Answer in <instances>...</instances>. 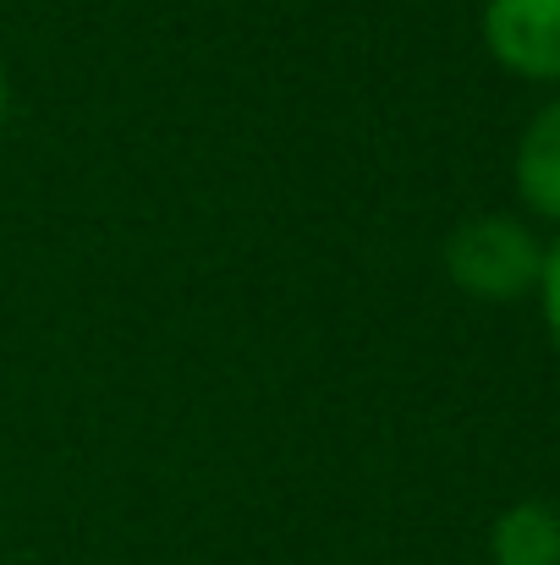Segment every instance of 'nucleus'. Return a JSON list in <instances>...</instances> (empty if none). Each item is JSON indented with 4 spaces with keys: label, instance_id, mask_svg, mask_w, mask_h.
<instances>
[{
    "label": "nucleus",
    "instance_id": "nucleus-4",
    "mask_svg": "<svg viewBox=\"0 0 560 565\" xmlns=\"http://www.w3.org/2000/svg\"><path fill=\"white\" fill-rule=\"evenodd\" d=\"M495 565H560V511L545 500L511 505L489 533Z\"/></svg>",
    "mask_w": 560,
    "mask_h": 565
},
{
    "label": "nucleus",
    "instance_id": "nucleus-6",
    "mask_svg": "<svg viewBox=\"0 0 560 565\" xmlns=\"http://www.w3.org/2000/svg\"><path fill=\"white\" fill-rule=\"evenodd\" d=\"M0 127H6V72H0Z\"/></svg>",
    "mask_w": 560,
    "mask_h": 565
},
{
    "label": "nucleus",
    "instance_id": "nucleus-1",
    "mask_svg": "<svg viewBox=\"0 0 560 565\" xmlns=\"http://www.w3.org/2000/svg\"><path fill=\"white\" fill-rule=\"evenodd\" d=\"M445 269L467 297L484 302H511L522 291H539L545 269V242L511 220V214H473L451 231L445 242Z\"/></svg>",
    "mask_w": 560,
    "mask_h": 565
},
{
    "label": "nucleus",
    "instance_id": "nucleus-2",
    "mask_svg": "<svg viewBox=\"0 0 560 565\" xmlns=\"http://www.w3.org/2000/svg\"><path fill=\"white\" fill-rule=\"evenodd\" d=\"M484 44L506 72L528 83H560V0H489Z\"/></svg>",
    "mask_w": 560,
    "mask_h": 565
},
{
    "label": "nucleus",
    "instance_id": "nucleus-3",
    "mask_svg": "<svg viewBox=\"0 0 560 565\" xmlns=\"http://www.w3.org/2000/svg\"><path fill=\"white\" fill-rule=\"evenodd\" d=\"M517 192L533 214L560 220V99H550L517 143Z\"/></svg>",
    "mask_w": 560,
    "mask_h": 565
},
{
    "label": "nucleus",
    "instance_id": "nucleus-5",
    "mask_svg": "<svg viewBox=\"0 0 560 565\" xmlns=\"http://www.w3.org/2000/svg\"><path fill=\"white\" fill-rule=\"evenodd\" d=\"M539 297H545V324L560 347V236L545 247V269H539Z\"/></svg>",
    "mask_w": 560,
    "mask_h": 565
}]
</instances>
